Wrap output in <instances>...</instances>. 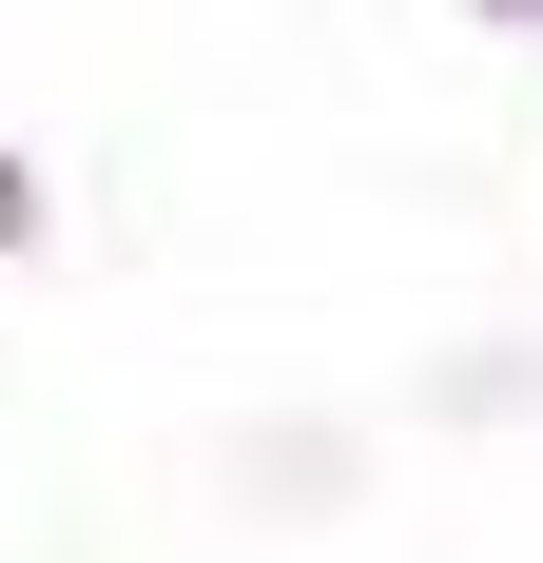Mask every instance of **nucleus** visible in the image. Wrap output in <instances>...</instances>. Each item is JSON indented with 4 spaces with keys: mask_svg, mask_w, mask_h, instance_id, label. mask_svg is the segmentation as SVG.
<instances>
[]
</instances>
